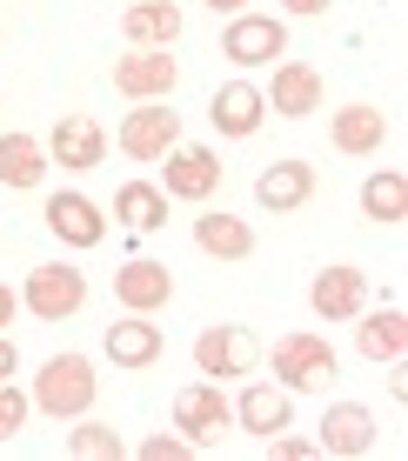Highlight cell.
I'll list each match as a JSON object with an SVG mask.
<instances>
[{
    "label": "cell",
    "mask_w": 408,
    "mask_h": 461,
    "mask_svg": "<svg viewBox=\"0 0 408 461\" xmlns=\"http://www.w3.org/2000/svg\"><path fill=\"white\" fill-rule=\"evenodd\" d=\"M261 101H268L275 114H288V121H308L322 107V74L308 68V60H275V81L261 87Z\"/></svg>",
    "instance_id": "cell-17"
},
{
    "label": "cell",
    "mask_w": 408,
    "mask_h": 461,
    "mask_svg": "<svg viewBox=\"0 0 408 461\" xmlns=\"http://www.w3.org/2000/svg\"><path fill=\"white\" fill-rule=\"evenodd\" d=\"M81 301H87V275L68 267V261L34 267L27 288H21V308L34 314V321H68V314H81Z\"/></svg>",
    "instance_id": "cell-4"
},
{
    "label": "cell",
    "mask_w": 408,
    "mask_h": 461,
    "mask_svg": "<svg viewBox=\"0 0 408 461\" xmlns=\"http://www.w3.org/2000/svg\"><path fill=\"white\" fill-rule=\"evenodd\" d=\"M181 7L175 0H134L128 14H121V34H128V47H175L181 41Z\"/></svg>",
    "instance_id": "cell-21"
},
{
    "label": "cell",
    "mask_w": 408,
    "mask_h": 461,
    "mask_svg": "<svg viewBox=\"0 0 408 461\" xmlns=\"http://www.w3.org/2000/svg\"><path fill=\"white\" fill-rule=\"evenodd\" d=\"M222 54L234 68H275V54H288V27L275 14H234L222 34Z\"/></svg>",
    "instance_id": "cell-7"
},
{
    "label": "cell",
    "mask_w": 408,
    "mask_h": 461,
    "mask_svg": "<svg viewBox=\"0 0 408 461\" xmlns=\"http://www.w3.org/2000/svg\"><path fill=\"white\" fill-rule=\"evenodd\" d=\"M255 361H261L255 335H248V328H234V321L201 328V335H195V368L208 375V381H241V375H255Z\"/></svg>",
    "instance_id": "cell-5"
},
{
    "label": "cell",
    "mask_w": 408,
    "mask_h": 461,
    "mask_svg": "<svg viewBox=\"0 0 408 461\" xmlns=\"http://www.w3.org/2000/svg\"><path fill=\"white\" fill-rule=\"evenodd\" d=\"M328 140H335L341 154H382V140H388V114L382 107H368V101H349V107H335V121H328Z\"/></svg>",
    "instance_id": "cell-19"
},
{
    "label": "cell",
    "mask_w": 408,
    "mask_h": 461,
    "mask_svg": "<svg viewBox=\"0 0 408 461\" xmlns=\"http://www.w3.org/2000/svg\"><path fill=\"white\" fill-rule=\"evenodd\" d=\"M47 167H54V161H47V148L34 134H21V127L0 134V187H21V194H27V187L47 181Z\"/></svg>",
    "instance_id": "cell-22"
},
{
    "label": "cell",
    "mask_w": 408,
    "mask_h": 461,
    "mask_svg": "<svg viewBox=\"0 0 408 461\" xmlns=\"http://www.w3.org/2000/svg\"><path fill=\"white\" fill-rule=\"evenodd\" d=\"M362 214L375 221V228H402L408 221V174L402 167H382L362 181Z\"/></svg>",
    "instance_id": "cell-25"
},
{
    "label": "cell",
    "mask_w": 408,
    "mask_h": 461,
    "mask_svg": "<svg viewBox=\"0 0 408 461\" xmlns=\"http://www.w3.org/2000/svg\"><path fill=\"white\" fill-rule=\"evenodd\" d=\"M14 314H21V294H14L7 281H0V335H7V321H14Z\"/></svg>",
    "instance_id": "cell-31"
},
{
    "label": "cell",
    "mask_w": 408,
    "mask_h": 461,
    "mask_svg": "<svg viewBox=\"0 0 408 461\" xmlns=\"http://www.w3.org/2000/svg\"><path fill=\"white\" fill-rule=\"evenodd\" d=\"M195 248L214 261H248L255 254V228L241 214H195Z\"/></svg>",
    "instance_id": "cell-23"
},
{
    "label": "cell",
    "mask_w": 408,
    "mask_h": 461,
    "mask_svg": "<svg viewBox=\"0 0 408 461\" xmlns=\"http://www.w3.org/2000/svg\"><path fill=\"white\" fill-rule=\"evenodd\" d=\"M47 228H54V241H68V248H101L107 241V214H101V201H87V194H47Z\"/></svg>",
    "instance_id": "cell-14"
},
{
    "label": "cell",
    "mask_w": 408,
    "mask_h": 461,
    "mask_svg": "<svg viewBox=\"0 0 408 461\" xmlns=\"http://www.w3.org/2000/svg\"><path fill=\"white\" fill-rule=\"evenodd\" d=\"M214 14H248V0H208Z\"/></svg>",
    "instance_id": "cell-34"
},
{
    "label": "cell",
    "mask_w": 408,
    "mask_h": 461,
    "mask_svg": "<svg viewBox=\"0 0 408 461\" xmlns=\"http://www.w3.org/2000/svg\"><path fill=\"white\" fill-rule=\"evenodd\" d=\"M308 308H315L322 321H355V314L368 308V275L355 261H328L315 275V288H308Z\"/></svg>",
    "instance_id": "cell-9"
},
{
    "label": "cell",
    "mask_w": 408,
    "mask_h": 461,
    "mask_svg": "<svg viewBox=\"0 0 408 461\" xmlns=\"http://www.w3.org/2000/svg\"><path fill=\"white\" fill-rule=\"evenodd\" d=\"M114 221H121L128 234H154V228H168V194H161L154 181H128V187L114 194Z\"/></svg>",
    "instance_id": "cell-26"
},
{
    "label": "cell",
    "mask_w": 408,
    "mask_h": 461,
    "mask_svg": "<svg viewBox=\"0 0 408 461\" xmlns=\"http://www.w3.org/2000/svg\"><path fill=\"white\" fill-rule=\"evenodd\" d=\"M175 81H181V60L168 47H134L114 60V94H128V101H168Z\"/></svg>",
    "instance_id": "cell-6"
},
{
    "label": "cell",
    "mask_w": 408,
    "mask_h": 461,
    "mask_svg": "<svg viewBox=\"0 0 408 461\" xmlns=\"http://www.w3.org/2000/svg\"><path fill=\"white\" fill-rule=\"evenodd\" d=\"M14 368H21V348H14L7 335H0V381H14Z\"/></svg>",
    "instance_id": "cell-32"
},
{
    "label": "cell",
    "mask_w": 408,
    "mask_h": 461,
    "mask_svg": "<svg viewBox=\"0 0 408 461\" xmlns=\"http://www.w3.org/2000/svg\"><path fill=\"white\" fill-rule=\"evenodd\" d=\"M228 181V161L214 148H195V140H175L161 154V194L168 201H214Z\"/></svg>",
    "instance_id": "cell-3"
},
{
    "label": "cell",
    "mask_w": 408,
    "mask_h": 461,
    "mask_svg": "<svg viewBox=\"0 0 408 461\" xmlns=\"http://www.w3.org/2000/svg\"><path fill=\"white\" fill-rule=\"evenodd\" d=\"M175 428L187 441H201V448H208L222 428H234V402L222 394V381H195V388H181L175 394Z\"/></svg>",
    "instance_id": "cell-10"
},
{
    "label": "cell",
    "mask_w": 408,
    "mask_h": 461,
    "mask_svg": "<svg viewBox=\"0 0 408 461\" xmlns=\"http://www.w3.org/2000/svg\"><path fill=\"white\" fill-rule=\"evenodd\" d=\"M208 121H214V134L248 140V134H261V121H268V101H261V87H255V81H228V87H214Z\"/></svg>",
    "instance_id": "cell-15"
},
{
    "label": "cell",
    "mask_w": 408,
    "mask_h": 461,
    "mask_svg": "<svg viewBox=\"0 0 408 461\" xmlns=\"http://www.w3.org/2000/svg\"><path fill=\"white\" fill-rule=\"evenodd\" d=\"M268 455H281V461H315L322 448L308 435H288V428H281V435H268Z\"/></svg>",
    "instance_id": "cell-30"
},
{
    "label": "cell",
    "mask_w": 408,
    "mask_h": 461,
    "mask_svg": "<svg viewBox=\"0 0 408 461\" xmlns=\"http://www.w3.org/2000/svg\"><path fill=\"white\" fill-rule=\"evenodd\" d=\"M114 301L128 314H161L168 301H175V275H168V261H148V254L121 261L114 267Z\"/></svg>",
    "instance_id": "cell-11"
},
{
    "label": "cell",
    "mask_w": 408,
    "mask_h": 461,
    "mask_svg": "<svg viewBox=\"0 0 408 461\" xmlns=\"http://www.w3.org/2000/svg\"><path fill=\"white\" fill-rule=\"evenodd\" d=\"M308 194H315V167L308 161H268L255 174L261 214H295V208H308Z\"/></svg>",
    "instance_id": "cell-18"
},
{
    "label": "cell",
    "mask_w": 408,
    "mask_h": 461,
    "mask_svg": "<svg viewBox=\"0 0 408 461\" xmlns=\"http://www.w3.org/2000/svg\"><path fill=\"white\" fill-rule=\"evenodd\" d=\"M187 455H201V441H187V435H148L141 441V461H187Z\"/></svg>",
    "instance_id": "cell-29"
},
{
    "label": "cell",
    "mask_w": 408,
    "mask_h": 461,
    "mask_svg": "<svg viewBox=\"0 0 408 461\" xmlns=\"http://www.w3.org/2000/svg\"><path fill=\"white\" fill-rule=\"evenodd\" d=\"M27 415H34V394H21L14 381H0V441H14V435H21Z\"/></svg>",
    "instance_id": "cell-28"
},
{
    "label": "cell",
    "mask_w": 408,
    "mask_h": 461,
    "mask_svg": "<svg viewBox=\"0 0 408 461\" xmlns=\"http://www.w3.org/2000/svg\"><path fill=\"white\" fill-rule=\"evenodd\" d=\"M41 148H47V161H60L68 174H87V167L107 161V134H101V121H87V114H60Z\"/></svg>",
    "instance_id": "cell-12"
},
{
    "label": "cell",
    "mask_w": 408,
    "mask_h": 461,
    "mask_svg": "<svg viewBox=\"0 0 408 461\" xmlns=\"http://www.w3.org/2000/svg\"><path fill=\"white\" fill-rule=\"evenodd\" d=\"M27 394H34L41 415L74 421V415H87V408H94V394H101V375H94L87 355H54V361L34 375V388H27Z\"/></svg>",
    "instance_id": "cell-1"
},
{
    "label": "cell",
    "mask_w": 408,
    "mask_h": 461,
    "mask_svg": "<svg viewBox=\"0 0 408 461\" xmlns=\"http://www.w3.org/2000/svg\"><path fill=\"white\" fill-rule=\"evenodd\" d=\"M234 428H248L255 441L281 435V428H295V394L281 388V381H248L241 402H234Z\"/></svg>",
    "instance_id": "cell-13"
},
{
    "label": "cell",
    "mask_w": 408,
    "mask_h": 461,
    "mask_svg": "<svg viewBox=\"0 0 408 461\" xmlns=\"http://www.w3.org/2000/svg\"><path fill=\"white\" fill-rule=\"evenodd\" d=\"M107 361L114 368H154L161 361V328L148 321V314H128V321H107Z\"/></svg>",
    "instance_id": "cell-20"
},
{
    "label": "cell",
    "mask_w": 408,
    "mask_h": 461,
    "mask_svg": "<svg viewBox=\"0 0 408 461\" xmlns=\"http://www.w3.org/2000/svg\"><path fill=\"white\" fill-rule=\"evenodd\" d=\"M315 448L322 455H335V461H355V455H368L375 448V415L362 402H335L322 415V435H315Z\"/></svg>",
    "instance_id": "cell-16"
},
{
    "label": "cell",
    "mask_w": 408,
    "mask_h": 461,
    "mask_svg": "<svg viewBox=\"0 0 408 461\" xmlns=\"http://www.w3.org/2000/svg\"><path fill=\"white\" fill-rule=\"evenodd\" d=\"M355 348H362L368 361H402V348H408V314H402V308L355 314Z\"/></svg>",
    "instance_id": "cell-24"
},
{
    "label": "cell",
    "mask_w": 408,
    "mask_h": 461,
    "mask_svg": "<svg viewBox=\"0 0 408 461\" xmlns=\"http://www.w3.org/2000/svg\"><path fill=\"white\" fill-rule=\"evenodd\" d=\"M268 361H275V381H281L288 394H315V388H328L335 368H341V361H335V341H328V335H308V328L281 335Z\"/></svg>",
    "instance_id": "cell-2"
},
{
    "label": "cell",
    "mask_w": 408,
    "mask_h": 461,
    "mask_svg": "<svg viewBox=\"0 0 408 461\" xmlns=\"http://www.w3.org/2000/svg\"><path fill=\"white\" fill-rule=\"evenodd\" d=\"M175 140H181V114L168 101H141V107H128V121H121V154H128V161H161Z\"/></svg>",
    "instance_id": "cell-8"
},
{
    "label": "cell",
    "mask_w": 408,
    "mask_h": 461,
    "mask_svg": "<svg viewBox=\"0 0 408 461\" xmlns=\"http://www.w3.org/2000/svg\"><path fill=\"white\" fill-rule=\"evenodd\" d=\"M281 7H288V14H328L335 0H281Z\"/></svg>",
    "instance_id": "cell-33"
},
{
    "label": "cell",
    "mask_w": 408,
    "mask_h": 461,
    "mask_svg": "<svg viewBox=\"0 0 408 461\" xmlns=\"http://www.w3.org/2000/svg\"><path fill=\"white\" fill-rule=\"evenodd\" d=\"M68 455L74 461H121V455H128V441H121V428H107V421H81L68 435Z\"/></svg>",
    "instance_id": "cell-27"
}]
</instances>
